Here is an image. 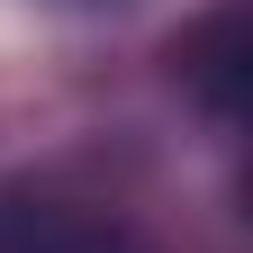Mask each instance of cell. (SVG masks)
<instances>
[{"mask_svg":"<svg viewBox=\"0 0 253 253\" xmlns=\"http://www.w3.org/2000/svg\"><path fill=\"white\" fill-rule=\"evenodd\" d=\"M244 63H253V9L244 0H217V9L199 27H181V45H172V73L199 90L208 118H226V126L244 109Z\"/></svg>","mask_w":253,"mask_h":253,"instance_id":"cell-1","label":"cell"},{"mask_svg":"<svg viewBox=\"0 0 253 253\" xmlns=\"http://www.w3.org/2000/svg\"><path fill=\"white\" fill-rule=\"evenodd\" d=\"M0 253H136V235L63 199H0Z\"/></svg>","mask_w":253,"mask_h":253,"instance_id":"cell-2","label":"cell"}]
</instances>
